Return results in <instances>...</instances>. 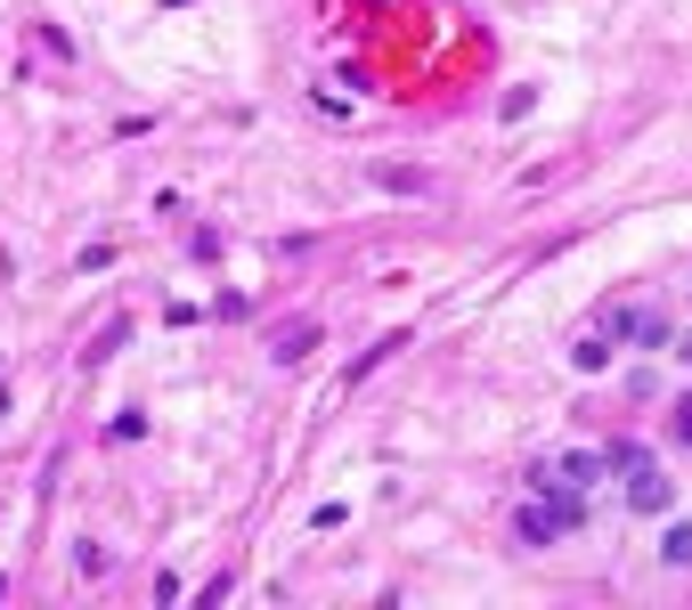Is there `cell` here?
Returning a JSON list of instances; mask_svg holds the SVG:
<instances>
[{
	"instance_id": "7",
	"label": "cell",
	"mask_w": 692,
	"mask_h": 610,
	"mask_svg": "<svg viewBox=\"0 0 692 610\" xmlns=\"http://www.w3.org/2000/svg\"><path fill=\"white\" fill-rule=\"evenodd\" d=\"M302 350H318V326H285V334H278V359H285V367L302 359Z\"/></svg>"
},
{
	"instance_id": "6",
	"label": "cell",
	"mask_w": 692,
	"mask_h": 610,
	"mask_svg": "<svg viewBox=\"0 0 692 610\" xmlns=\"http://www.w3.org/2000/svg\"><path fill=\"white\" fill-rule=\"evenodd\" d=\"M571 367H579V374H603V367H612V342H603V334H586V342L571 350Z\"/></svg>"
},
{
	"instance_id": "5",
	"label": "cell",
	"mask_w": 692,
	"mask_h": 610,
	"mask_svg": "<svg viewBox=\"0 0 692 610\" xmlns=\"http://www.w3.org/2000/svg\"><path fill=\"white\" fill-rule=\"evenodd\" d=\"M660 562H668V570L692 562V521H668V530H660Z\"/></svg>"
},
{
	"instance_id": "2",
	"label": "cell",
	"mask_w": 692,
	"mask_h": 610,
	"mask_svg": "<svg viewBox=\"0 0 692 610\" xmlns=\"http://www.w3.org/2000/svg\"><path fill=\"white\" fill-rule=\"evenodd\" d=\"M586 521V504H579V489H538V504H521V545H554L562 530H579Z\"/></svg>"
},
{
	"instance_id": "3",
	"label": "cell",
	"mask_w": 692,
	"mask_h": 610,
	"mask_svg": "<svg viewBox=\"0 0 692 610\" xmlns=\"http://www.w3.org/2000/svg\"><path fill=\"white\" fill-rule=\"evenodd\" d=\"M612 472V456H595V448H571V456H547V465H530V489H595V480Z\"/></svg>"
},
{
	"instance_id": "1",
	"label": "cell",
	"mask_w": 692,
	"mask_h": 610,
	"mask_svg": "<svg viewBox=\"0 0 692 610\" xmlns=\"http://www.w3.org/2000/svg\"><path fill=\"white\" fill-rule=\"evenodd\" d=\"M612 472H619V489H627L636 513H668V504H677V480H668L644 448H612Z\"/></svg>"
},
{
	"instance_id": "8",
	"label": "cell",
	"mask_w": 692,
	"mask_h": 610,
	"mask_svg": "<svg viewBox=\"0 0 692 610\" xmlns=\"http://www.w3.org/2000/svg\"><path fill=\"white\" fill-rule=\"evenodd\" d=\"M668 439H677V448H692V391L668 407Z\"/></svg>"
},
{
	"instance_id": "9",
	"label": "cell",
	"mask_w": 692,
	"mask_h": 610,
	"mask_svg": "<svg viewBox=\"0 0 692 610\" xmlns=\"http://www.w3.org/2000/svg\"><path fill=\"white\" fill-rule=\"evenodd\" d=\"M684 359H692V334H684Z\"/></svg>"
},
{
	"instance_id": "4",
	"label": "cell",
	"mask_w": 692,
	"mask_h": 610,
	"mask_svg": "<svg viewBox=\"0 0 692 610\" xmlns=\"http://www.w3.org/2000/svg\"><path fill=\"white\" fill-rule=\"evenodd\" d=\"M612 326L627 334V342H644V350L668 342V318H660V309H612Z\"/></svg>"
}]
</instances>
